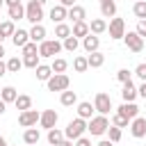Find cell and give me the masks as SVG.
Masks as SVG:
<instances>
[{"mask_svg": "<svg viewBox=\"0 0 146 146\" xmlns=\"http://www.w3.org/2000/svg\"><path fill=\"white\" fill-rule=\"evenodd\" d=\"M107 128H110V119H107L105 114L91 116V119H89V123H87V130H89L94 137H100V135H105V132H107Z\"/></svg>", "mask_w": 146, "mask_h": 146, "instance_id": "obj_1", "label": "cell"}, {"mask_svg": "<svg viewBox=\"0 0 146 146\" xmlns=\"http://www.w3.org/2000/svg\"><path fill=\"white\" fill-rule=\"evenodd\" d=\"M62 50H64V46H62L59 39H46V41L39 43V57H55Z\"/></svg>", "mask_w": 146, "mask_h": 146, "instance_id": "obj_2", "label": "cell"}, {"mask_svg": "<svg viewBox=\"0 0 146 146\" xmlns=\"http://www.w3.org/2000/svg\"><path fill=\"white\" fill-rule=\"evenodd\" d=\"M84 130H87V119H73V121H68V125H66V130H64V135H66V139H80L82 135H84Z\"/></svg>", "mask_w": 146, "mask_h": 146, "instance_id": "obj_3", "label": "cell"}, {"mask_svg": "<svg viewBox=\"0 0 146 146\" xmlns=\"http://www.w3.org/2000/svg\"><path fill=\"white\" fill-rule=\"evenodd\" d=\"M41 18H43V5H39L36 0H30L25 5V21L36 25V23H41Z\"/></svg>", "mask_w": 146, "mask_h": 146, "instance_id": "obj_4", "label": "cell"}, {"mask_svg": "<svg viewBox=\"0 0 146 146\" xmlns=\"http://www.w3.org/2000/svg\"><path fill=\"white\" fill-rule=\"evenodd\" d=\"M46 84H48V91H66L68 84H71V80H68L66 73H52Z\"/></svg>", "mask_w": 146, "mask_h": 146, "instance_id": "obj_5", "label": "cell"}, {"mask_svg": "<svg viewBox=\"0 0 146 146\" xmlns=\"http://www.w3.org/2000/svg\"><path fill=\"white\" fill-rule=\"evenodd\" d=\"M94 107H96L98 114H105V116L114 110V107H112V98H110L105 91H98V94H96V98H94Z\"/></svg>", "mask_w": 146, "mask_h": 146, "instance_id": "obj_6", "label": "cell"}, {"mask_svg": "<svg viewBox=\"0 0 146 146\" xmlns=\"http://www.w3.org/2000/svg\"><path fill=\"white\" fill-rule=\"evenodd\" d=\"M39 119H41V112H36V110H23L21 114H18V123L23 125V128H32V125H36L39 123Z\"/></svg>", "mask_w": 146, "mask_h": 146, "instance_id": "obj_7", "label": "cell"}, {"mask_svg": "<svg viewBox=\"0 0 146 146\" xmlns=\"http://www.w3.org/2000/svg\"><path fill=\"white\" fill-rule=\"evenodd\" d=\"M123 41H125L128 50H132V52H141L144 50V36H139L137 32H125Z\"/></svg>", "mask_w": 146, "mask_h": 146, "instance_id": "obj_8", "label": "cell"}, {"mask_svg": "<svg viewBox=\"0 0 146 146\" xmlns=\"http://www.w3.org/2000/svg\"><path fill=\"white\" fill-rule=\"evenodd\" d=\"M107 30H110V36H112V39H123V34H125V21L114 16V18L110 21Z\"/></svg>", "mask_w": 146, "mask_h": 146, "instance_id": "obj_9", "label": "cell"}, {"mask_svg": "<svg viewBox=\"0 0 146 146\" xmlns=\"http://www.w3.org/2000/svg\"><path fill=\"white\" fill-rule=\"evenodd\" d=\"M130 132H132V137H135V139H141V137H146V119H141V116H135V119L130 121Z\"/></svg>", "mask_w": 146, "mask_h": 146, "instance_id": "obj_10", "label": "cell"}, {"mask_svg": "<svg viewBox=\"0 0 146 146\" xmlns=\"http://www.w3.org/2000/svg\"><path fill=\"white\" fill-rule=\"evenodd\" d=\"M57 119H59V116H57V112H55V110H43V112H41L39 123H41V128H48V130H50V128H55V125H57Z\"/></svg>", "mask_w": 146, "mask_h": 146, "instance_id": "obj_11", "label": "cell"}, {"mask_svg": "<svg viewBox=\"0 0 146 146\" xmlns=\"http://www.w3.org/2000/svg\"><path fill=\"white\" fill-rule=\"evenodd\" d=\"M137 96H139V94H137V87L132 84V80L123 82V89H121V98H123V103H135Z\"/></svg>", "mask_w": 146, "mask_h": 146, "instance_id": "obj_12", "label": "cell"}, {"mask_svg": "<svg viewBox=\"0 0 146 146\" xmlns=\"http://www.w3.org/2000/svg\"><path fill=\"white\" fill-rule=\"evenodd\" d=\"M50 18H52V23H64V21L68 18V9H66L64 5H55V7L50 9Z\"/></svg>", "mask_w": 146, "mask_h": 146, "instance_id": "obj_13", "label": "cell"}, {"mask_svg": "<svg viewBox=\"0 0 146 146\" xmlns=\"http://www.w3.org/2000/svg\"><path fill=\"white\" fill-rule=\"evenodd\" d=\"M98 46H100V39H98V34H87L84 39H82V48L87 50V52H96L98 50Z\"/></svg>", "mask_w": 146, "mask_h": 146, "instance_id": "obj_14", "label": "cell"}, {"mask_svg": "<svg viewBox=\"0 0 146 146\" xmlns=\"http://www.w3.org/2000/svg\"><path fill=\"white\" fill-rule=\"evenodd\" d=\"M116 112H119V114H123L128 121H132L135 116H139V107H137L135 103H123V105H121Z\"/></svg>", "mask_w": 146, "mask_h": 146, "instance_id": "obj_15", "label": "cell"}, {"mask_svg": "<svg viewBox=\"0 0 146 146\" xmlns=\"http://www.w3.org/2000/svg\"><path fill=\"white\" fill-rule=\"evenodd\" d=\"M89 32H91V30H89V23H87V21H78V23H73V27H71V34L78 36V39H84Z\"/></svg>", "mask_w": 146, "mask_h": 146, "instance_id": "obj_16", "label": "cell"}, {"mask_svg": "<svg viewBox=\"0 0 146 146\" xmlns=\"http://www.w3.org/2000/svg\"><path fill=\"white\" fill-rule=\"evenodd\" d=\"M30 41H36V43L46 41V27H43L41 23L32 25V30H30Z\"/></svg>", "mask_w": 146, "mask_h": 146, "instance_id": "obj_17", "label": "cell"}, {"mask_svg": "<svg viewBox=\"0 0 146 146\" xmlns=\"http://www.w3.org/2000/svg\"><path fill=\"white\" fill-rule=\"evenodd\" d=\"M11 41H14V46H16V48H23V46L30 41V32H25V30H21V27H18V30L11 34Z\"/></svg>", "mask_w": 146, "mask_h": 146, "instance_id": "obj_18", "label": "cell"}, {"mask_svg": "<svg viewBox=\"0 0 146 146\" xmlns=\"http://www.w3.org/2000/svg\"><path fill=\"white\" fill-rule=\"evenodd\" d=\"M96 112V107L89 103V100H82V103H78V116L80 119H91V114Z\"/></svg>", "mask_w": 146, "mask_h": 146, "instance_id": "obj_19", "label": "cell"}, {"mask_svg": "<svg viewBox=\"0 0 146 146\" xmlns=\"http://www.w3.org/2000/svg\"><path fill=\"white\" fill-rule=\"evenodd\" d=\"M7 14H9V21H21V18H25V7L21 2L11 5V7H7Z\"/></svg>", "mask_w": 146, "mask_h": 146, "instance_id": "obj_20", "label": "cell"}, {"mask_svg": "<svg viewBox=\"0 0 146 146\" xmlns=\"http://www.w3.org/2000/svg\"><path fill=\"white\" fill-rule=\"evenodd\" d=\"M87 59H89V68H100V66L105 64V55H103L100 50L89 52V55H87Z\"/></svg>", "mask_w": 146, "mask_h": 146, "instance_id": "obj_21", "label": "cell"}, {"mask_svg": "<svg viewBox=\"0 0 146 146\" xmlns=\"http://www.w3.org/2000/svg\"><path fill=\"white\" fill-rule=\"evenodd\" d=\"M39 139H41V132H39V128H34V125L23 132V141H25V144H39Z\"/></svg>", "mask_w": 146, "mask_h": 146, "instance_id": "obj_22", "label": "cell"}, {"mask_svg": "<svg viewBox=\"0 0 146 146\" xmlns=\"http://www.w3.org/2000/svg\"><path fill=\"white\" fill-rule=\"evenodd\" d=\"M64 139H66V135H64L62 130H57V128H50V130H48V144H50V146H59Z\"/></svg>", "mask_w": 146, "mask_h": 146, "instance_id": "obj_23", "label": "cell"}, {"mask_svg": "<svg viewBox=\"0 0 146 146\" xmlns=\"http://www.w3.org/2000/svg\"><path fill=\"white\" fill-rule=\"evenodd\" d=\"M100 14H103V18H114V16H116V2H114V0L100 2Z\"/></svg>", "mask_w": 146, "mask_h": 146, "instance_id": "obj_24", "label": "cell"}, {"mask_svg": "<svg viewBox=\"0 0 146 146\" xmlns=\"http://www.w3.org/2000/svg\"><path fill=\"white\" fill-rule=\"evenodd\" d=\"M68 18H71L73 23H78V21H84V18H87V11H84V7H80V5H73V7L68 9Z\"/></svg>", "mask_w": 146, "mask_h": 146, "instance_id": "obj_25", "label": "cell"}, {"mask_svg": "<svg viewBox=\"0 0 146 146\" xmlns=\"http://www.w3.org/2000/svg\"><path fill=\"white\" fill-rule=\"evenodd\" d=\"M59 103L64 105V107H73L75 103H78V94L75 91H62V96H59Z\"/></svg>", "mask_w": 146, "mask_h": 146, "instance_id": "obj_26", "label": "cell"}, {"mask_svg": "<svg viewBox=\"0 0 146 146\" xmlns=\"http://www.w3.org/2000/svg\"><path fill=\"white\" fill-rule=\"evenodd\" d=\"M89 30H91V34H103L107 30V21L105 18H94L89 23Z\"/></svg>", "mask_w": 146, "mask_h": 146, "instance_id": "obj_27", "label": "cell"}, {"mask_svg": "<svg viewBox=\"0 0 146 146\" xmlns=\"http://www.w3.org/2000/svg\"><path fill=\"white\" fill-rule=\"evenodd\" d=\"M34 71H36V80H41V82H48L52 75V66H46V64H39Z\"/></svg>", "mask_w": 146, "mask_h": 146, "instance_id": "obj_28", "label": "cell"}, {"mask_svg": "<svg viewBox=\"0 0 146 146\" xmlns=\"http://www.w3.org/2000/svg\"><path fill=\"white\" fill-rule=\"evenodd\" d=\"M66 36H71V25H66V23H57V25H55V39L64 41Z\"/></svg>", "mask_w": 146, "mask_h": 146, "instance_id": "obj_29", "label": "cell"}, {"mask_svg": "<svg viewBox=\"0 0 146 146\" xmlns=\"http://www.w3.org/2000/svg\"><path fill=\"white\" fill-rule=\"evenodd\" d=\"M14 105H16V110H21V112H23V110H30V107H32V98L25 96V94H18V98L14 100Z\"/></svg>", "mask_w": 146, "mask_h": 146, "instance_id": "obj_30", "label": "cell"}, {"mask_svg": "<svg viewBox=\"0 0 146 146\" xmlns=\"http://www.w3.org/2000/svg\"><path fill=\"white\" fill-rule=\"evenodd\" d=\"M73 68H75V73H84V71L89 68V59H87L84 55L75 57V59H73Z\"/></svg>", "mask_w": 146, "mask_h": 146, "instance_id": "obj_31", "label": "cell"}, {"mask_svg": "<svg viewBox=\"0 0 146 146\" xmlns=\"http://www.w3.org/2000/svg\"><path fill=\"white\" fill-rule=\"evenodd\" d=\"M132 14H135L139 21H144V18H146V0H137V2L132 5Z\"/></svg>", "mask_w": 146, "mask_h": 146, "instance_id": "obj_32", "label": "cell"}, {"mask_svg": "<svg viewBox=\"0 0 146 146\" xmlns=\"http://www.w3.org/2000/svg\"><path fill=\"white\" fill-rule=\"evenodd\" d=\"M62 46H64V50H68V52H75L78 50V46H80V41H78V36H66L64 41H62Z\"/></svg>", "mask_w": 146, "mask_h": 146, "instance_id": "obj_33", "label": "cell"}, {"mask_svg": "<svg viewBox=\"0 0 146 146\" xmlns=\"http://www.w3.org/2000/svg\"><path fill=\"white\" fill-rule=\"evenodd\" d=\"M0 98H2L5 103H14V100L18 98V94H16V89H14V87H5V89L0 91Z\"/></svg>", "mask_w": 146, "mask_h": 146, "instance_id": "obj_34", "label": "cell"}, {"mask_svg": "<svg viewBox=\"0 0 146 146\" xmlns=\"http://www.w3.org/2000/svg\"><path fill=\"white\" fill-rule=\"evenodd\" d=\"M23 68V59H18V57H9L7 59V71L9 73H18Z\"/></svg>", "mask_w": 146, "mask_h": 146, "instance_id": "obj_35", "label": "cell"}, {"mask_svg": "<svg viewBox=\"0 0 146 146\" xmlns=\"http://www.w3.org/2000/svg\"><path fill=\"white\" fill-rule=\"evenodd\" d=\"M50 66H52V73H64V71L68 68V62L62 59V57H55V62H52Z\"/></svg>", "mask_w": 146, "mask_h": 146, "instance_id": "obj_36", "label": "cell"}, {"mask_svg": "<svg viewBox=\"0 0 146 146\" xmlns=\"http://www.w3.org/2000/svg\"><path fill=\"white\" fill-rule=\"evenodd\" d=\"M107 139H110V141H114V144H116V141H121V128L110 123V128H107Z\"/></svg>", "mask_w": 146, "mask_h": 146, "instance_id": "obj_37", "label": "cell"}, {"mask_svg": "<svg viewBox=\"0 0 146 146\" xmlns=\"http://www.w3.org/2000/svg\"><path fill=\"white\" fill-rule=\"evenodd\" d=\"M0 30H2L5 36H11V34L16 32V25H14V21H2V23H0Z\"/></svg>", "mask_w": 146, "mask_h": 146, "instance_id": "obj_38", "label": "cell"}, {"mask_svg": "<svg viewBox=\"0 0 146 146\" xmlns=\"http://www.w3.org/2000/svg\"><path fill=\"white\" fill-rule=\"evenodd\" d=\"M23 66L36 68V66H39V55H23Z\"/></svg>", "mask_w": 146, "mask_h": 146, "instance_id": "obj_39", "label": "cell"}, {"mask_svg": "<svg viewBox=\"0 0 146 146\" xmlns=\"http://www.w3.org/2000/svg\"><path fill=\"white\" fill-rule=\"evenodd\" d=\"M23 55H39V43L36 41H27L23 46Z\"/></svg>", "mask_w": 146, "mask_h": 146, "instance_id": "obj_40", "label": "cell"}, {"mask_svg": "<svg viewBox=\"0 0 146 146\" xmlns=\"http://www.w3.org/2000/svg\"><path fill=\"white\" fill-rule=\"evenodd\" d=\"M128 123H130V121H128V119H125L123 114H119V112H116V114L112 116V125H119V128H125Z\"/></svg>", "mask_w": 146, "mask_h": 146, "instance_id": "obj_41", "label": "cell"}, {"mask_svg": "<svg viewBox=\"0 0 146 146\" xmlns=\"http://www.w3.org/2000/svg\"><path fill=\"white\" fill-rule=\"evenodd\" d=\"M116 80H119L121 84L128 82V80H130V71H128V68H119V71H116Z\"/></svg>", "mask_w": 146, "mask_h": 146, "instance_id": "obj_42", "label": "cell"}, {"mask_svg": "<svg viewBox=\"0 0 146 146\" xmlns=\"http://www.w3.org/2000/svg\"><path fill=\"white\" fill-rule=\"evenodd\" d=\"M135 75H137L141 82H146V64H139V66L135 68Z\"/></svg>", "mask_w": 146, "mask_h": 146, "instance_id": "obj_43", "label": "cell"}, {"mask_svg": "<svg viewBox=\"0 0 146 146\" xmlns=\"http://www.w3.org/2000/svg\"><path fill=\"white\" fill-rule=\"evenodd\" d=\"M135 32L146 39V18H144V21H137V30H135Z\"/></svg>", "mask_w": 146, "mask_h": 146, "instance_id": "obj_44", "label": "cell"}, {"mask_svg": "<svg viewBox=\"0 0 146 146\" xmlns=\"http://www.w3.org/2000/svg\"><path fill=\"white\" fill-rule=\"evenodd\" d=\"M75 146H91V141L87 137H80V139H75Z\"/></svg>", "mask_w": 146, "mask_h": 146, "instance_id": "obj_45", "label": "cell"}, {"mask_svg": "<svg viewBox=\"0 0 146 146\" xmlns=\"http://www.w3.org/2000/svg\"><path fill=\"white\" fill-rule=\"evenodd\" d=\"M137 94H139V96H141V98L146 100V82H141V87L137 89Z\"/></svg>", "mask_w": 146, "mask_h": 146, "instance_id": "obj_46", "label": "cell"}, {"mask_svg": "<svg viewBox=\"0 0 146 146\" xmlns=\"http://www.w3.org/2000/svg\"><path fill=\"white\" fill-rule=\"evenodd\" d=\"M59 5H64L66 9H71V7L75 5V0H59Z\"/></svg>", "mask_w": 146, "mask_h": 146, "instance_id": "obj_47", "label": "cell"}, {"mask_svg": "<svg viewBox=\"0 0 146 146\" xmlns=\"http://www.w3.org/2000/svg\"><path fill=\"white\" fill-rule=\"evenodd\" d=\"M5 73H9V71H7V64H5V62H2V59H0V78H2V75H5Z\"/></svg>", "mask_w": 146, "mask_h": 146, "instance_id": "obj_48", "label": "cell"}, {"mask_svg": "<svg viewBox=\"0 0 146 146\" xmlns=\"http://www.w3.org/2000/svg\"><path fill=\"white\" fill-rule=\"evenodd\" d=\"M96 146H114V141H110V139H103V141H98Z\"/></svg>", "mask_w": 146, "mask_h": 146, "instance_id": "obj_49", "label": "cell"}, {"mask_svg": "<svg viewBox=\"0 0 146 146\" xmlns=\"http://www.w3.org/2000/svg\"><path fill=\"white\" fill-rule=\"evenodd\" d=\"M59 146H75V141H73V139H64Z\"/></svg>", "mask_w": 146, "mask_h": 146, "instance_id": "obj_50", "label": "cell"}, {"mask_svg": "<svg viewBox=\"0 0 146 146\" xmlns=\"http://www.w3.org/2000/svg\"><path fill=\"white\" fill-rule=\"evenodd\" d=\"M18 2H21V0H5V5H7V7H11V5H18Z\"/></svg>", "mask_w": 146, "mask_h": 146, "instance_id": "obj_51", "label": "cell"}, {"mask_svg": "<svg viewBox=\"0 0 146 146\" xmlns=\"http://www.w3.org/2000/svg\"><path fill=\"white\" fill-rule=\"evenodd\" d=\"M0 146H7V139H5L2 135H0Z\"/></svg>", "mask_w": 146, "mask_h": 146, "instance_id": "obj_52", "label": "cell"}, {"mask_svg": "<svg viewBox=\"0 0 146 146\" xmlns=\"http://www.w3.org/2000/svg\"><path fill=\"white\" fill-rule=\"evenodd\" d=\"M5 57V48H2V43H0V59Z\"/></svg>", "mask_w": 146, "mask_h": 146, "instance_id": "obj_53", "label": "cell"}, {"mask_svg": "<svg viewBox=\"0 0 146 146\" xmlns=\"http://www.w3.org/2000/svg\"><path fill=\"white\" fill-rule=\"evenodd\" d=\"M5 39H7V36H5V34H2V30H0V43H2Z\"/></svg>", "mask_w": 146, "mask_h": 146, "instance_id": "obj_54", "label": "cell"}, {"mask_svg": "<svg viewBox=\"0 0 146 146\" xmlns=\"http://www.w3.org/2000/svg\"><path fill=\"white\" fill-rule=\"evenodd\" d=\"M36 2H39V5H46V2H48V0H36Z\"/></svg>", "mask_w": 146, "mask_h": 146, "instance_id": "obj_55", "label": "cell"}, {"mask_svg": "<svg viewBox=\"0 0 146 146\" xmlns=\"http://www.w3.org/2000/svg\"><path fill=\"white\" fill-rule=\"evenodd\" d=\"M2 5H5V0H0V9H2Z\"/></svg>", "mask_w": 146, "mask_h": 146, "instance_id": "obj_56", "label": "cell"}, {"mask_svg": "<svg viewBox=\"0 0 146 146\" xmlns=\"http://www.w3.org/2000/svg\"><path fill=\"white\" fill-rule=\"evenodd\" d=\"M27 146H36V144H27Z\"/></svg>", "mask_w": 146, "mask_h": 146, "instance_id": "obj_57", "label": "cell"}, {"mask_svg": "<svg viewBox=\"0 0 146 146\" xmlns=\"http://www.w3.org/2000/svg\"><path fill=\"white\" fill-rule=\"evenodd\" d=\"M100 2H110V0H100Z\"/></svg>", "mask_w": 146, "mask_h": 146, "instance_id": "obj_58", "label": "cell"}, {"mask_svg": "<svg viewBox=\"0 0 146 146\" xmlns=\"http://www.w3.org/2000/svg\"><path fill=\"white\" fill-rule=\"evenodd\" d=\"M0 23H2V21H0Z\"/></svg>", "mask_w": 146, "mask_h": 146, "instance_id": "obj_59", "label": "cell"}, {"mask_svg": "<svg viewBox=\"0 0 146 146\" xmlns=\"http://www.w3.org/2000/svg\"><path fill=\"white\" fill-rule=\"evenodd\" d=\"M0 100H2V98H0Z\"/></svg>", "mask_w": 146, "mask_h": 146, "instance_id": "obj_60", "label": "cell"}]
</instances>
